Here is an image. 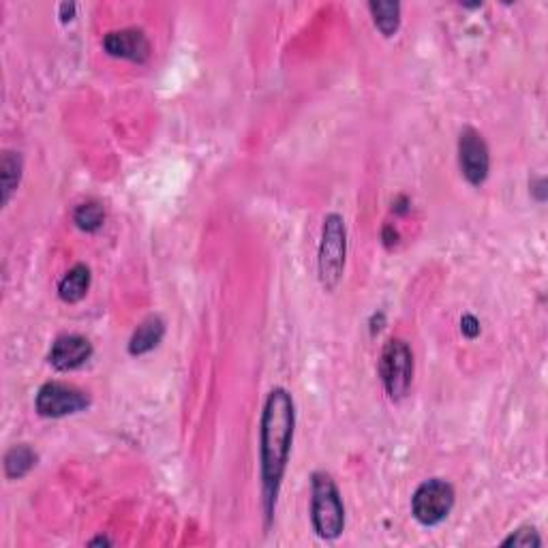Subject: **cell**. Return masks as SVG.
Instances as JSON below:
<instances>
[{
    "label": "cell",
    "mask_w": 548,
    "mask_h": 548,
    "mask_svg": "<svg viewBox=\"0 0 548 548\" xmlns=\"http://www.w3.org/2000/svg\"><path fill=\"white\" fill-rule=\"evenodd\" d=\"M294 431H296V405L285 388L270 390L264 403L260 423V478L262 508L270 525L276 512V499L285 478L289 454H292Z\"/></svg>",
    "instance_id": "obj_1"
},
{
    "label": "cell",
    "mask_w": 548,
    "mask_h": 548,
    "mask_svg": "<svg viewBox=\"0 0 548 548\" xmlns=\"http://www.w3.org/2000/svg\"><path fill=\"white\" fill-rule=\"evenodd\" d=\"M311 523L322 540H336L345 532V505L333 475L315 472L311 475Z\"/></svg>",
    "instance_id": "obj_2"
},
{
    "label": "cell",
    "mask_w": 548,
    "mask_h": 548,
    "mask_svg": "<svg viewBox=\"0 0 548 548\" xmlns=\"http://www.w3.org/2000/svg\"><path fill=\"white\" fill-rule=\"evenodd\" d=\"M347 262V225L339 213L326 214L317 249L319 283L326 292H334L343 281Z\"/></svg>",
    "instance_id": "obj_3"
},
{
    "label": "cell",
    "mask_w": 548,
    "mask_h": 548,
    "mask_svg": "<svg viewBox=\"0 0 548 548\" xmlns=\"http://www.w3.org/2000/svg\"><path fill=\"white\" fill-rule=\"evenodd\" d=\"M379 379L390 399H405L413 382V352L403 339H390L384 345L379 358Z\"/></svg>",
    "instance_id": "obj_4"
},
{
    "label": "cell",
    "mask_w": 548,
    "mask_h": 548,
    "mask_svg": "<svg viewBox=\"0 0 548 548\" xmlns=\"http://www.w3.org/2000/svg\"><path fill=\"white\" fill-rule=\"evenodd\" d=\"M454 486L443 478L424 480L412 497L413 519L424 527H435L450 516L454 508Z\"/></svg>",
    "instance_id": "obj_5"
},
{
    "label": "cell",
    "mask_w": 548,
    "mask_h": 548,
    "mask_svg": "<svg viewBox=\"0 0 548 548\" xmlns=\"http://www.w3.org/2000/svg\"><path fill=\"white\" fill-rule=\"evenodd\" d=\"M90 396L74 384L47 382L37 390L35 409L44 418H67L88 409Z\"/></svg>",
    "instance_id": "obj_6"
},
{
    "label": "cell",
    "mask_w": 548,
    "mask_h": 548,
    "mask_svg": "<svg viewBox=\"0 0 548 548\" xmlns=\"http://www.w3.org/2000/svg\"><path fill=\"white\" fill-rule=\"evenodd\" d=\"M459 165L469 184L480 186L486 183L491 172V150L480 131L465 126L459 135Z\"/></svg>",
    "instance_id": "obj_7"
},
{
    "label": "cell",
    "mask_w": 548,
    "mask_h": 548,
    "mask_svg": "<svg viewBox=\"0 0 548 548\" xmlns=\"http://www.w3.org/2000/svg\"><path fill=\"white\" fill-rule=\"evenodd\" d=\"M104 50L112 58H123L135 65H144L153 54L146 33L140 28H120L107 33L104 37Z\"/></svg>",
    "instance_id": "obj_8"
},
{
    "label": "cell",
    "mask_w": 548,
    "mask_h": 548,
    "mask_svg": "<svg viewBox=\"0 0 548 548\" xmlns=\"http://www.w3.org/2000/svg\"><path fill=\"white\" fill-rule=\"evenodd\" d=\"M95 349L86 336L82 334H63L52 343L50 349V364L60 373H69L82 369L84 364L93 358Z\"/></svg>",
    "instance_id": "obj_9"
},
{
    "label": "cell",
    "mask_w": 548,
    "mask_h": 548,
    "mask_svg": "<svg viewBox=\"0 0 548 548\" xmlns=\"http://www.w3.org/2000/svg\"><path fill=\"white\" fill-rule=\"evenodd\" d=\"M165 336V324L164 319L159 315H150L144 319L134 330V334H131L129 339V354L131 356H144V354L153 352V349L159 347V343L164 341Z\"/></svg>",
    "instance_id": "obj_10"
},
{
    "label": "cell",
    "mask_w": 548,
    "mask_h": 548,
    "mask_svg": "<svg viewBox=\"0 0 548 548\" xmlns=\"http://www.w3.org/2000/svg\"><path fill=\"white\" fill-rule=\"evenodd\" d=\"M90 281H93V274H90V268L86 264H75L58 281V298L67 304L80 303V300L86 298Z\"/></svg>",
    "instance_id": "obj_11"
},
{
    "label": "cell",
    "mask_w": 548,
    "mask_h": 548,
    "mask_svg": "<svg viewBox=\"0 0 548 548\" xmlns=\"http://www.w3.org/2000/svg\"><path fill=\"white\" fill-rule=\"evenodd\" d=\"M373 22L384 37H394L401 26V5L396 0H373L369 3Z\"/></svg>",
    "instance_id": "obj_12"
},
{
    "label": "cell",
    "mask_w": 548,
    "mask_h": 548,
    "mask_svg": "<svg viewBox=\"0 0 548 548\" xmlns=\"http://www.w3.org/2000/svg\"><path fill=\"white\" fill-rule=\"evenodd\" d=\"M37 453L28 443H17L5 454V475L9 480H20L37 465Z\"/></svg>",
    "instance_id": "obj_13"
},
{
    "label": "cell",
    "mask_w": 548,
    "mask_h": 548,
    "mask_svg": "<svg viewBox=\"0 0 548 548\" xmlns=\"http://www.w3.org/2000/svg\"><path fill=\"white\" fill-rule=\"evenodd\" d=\"M22 170H24V161L20 153H7L3 154V161H0V186H3V206H7L11 195H14L17 184L22 180Z\"/></svg>",
    "instance_id": "obj_14"
},
{
    "label": "cell",
    "mask_w": 548,
    "mask_h": 548,
    "mask_svg": "<svg viewBox=\"0 0 548 548\" xmlns=\"http://www.w3.org/2000/svg\"><path fill=\"white\" fill-rule=\"evenodd\" d=\"M74 223L77 225V230H82L86 234L99 232L101 227L105 225L104 204L96 202V200H88V202L80 204L74 213Z\"/></svg>",
    "instance_id": "obj_15"
},
{
    "label": "cell",
    "mask_w": 548,
    "mask_h": 548,
    "mask_svg": "<svg viewBox=\"0 0 548 548\" xmlns=\"http://www.w3.org/2000/svg\"><path fill=\"white\" fill-rule=\"evenodd\" d=\"M503 546H523V548L542 546V538H540V533L535 532V527L527 525V527L516 529V532H512L508 538L503 540Z\"/></svg>",
    "instance_id": "obj_16"
},
{
    "label": "cell",
    "mask_w": 548,
    "mask_h": 548,
    "mask_svg": "<svg viewBox=\"0 0 548 548\" xmlns=\"http://www.w3.org/2000/svg\"><path fill=\"white\" fill-rule=\"evenodd\" d=\"M461 333L463 336H467V339H478L482 333V326L478 322V317L472 315V313H465V315L461 317Z\"/></svg>",
    "instance_id": "obj_17"
},
{
    "label": "cell",
    "mask_w": 548,
    "mask_h": 548,
    "mask_svg": "<svg viewBox=\"0 0 548 548\" xmlns=\"http://www.w3.org/2000/svg\"><path fill=\"white\" fill-rule=\"evenodd\" d=\"M382 238H384V244L388 246V249H393V246L399 243V234H396V230L393 225H385L384 232H382Z\"/></svg>",
    "instance_id": "obj_18"
},
{
    "label": "cell",
    "mask_w": 548,
    "mask_h": 548,
    "mask_svg": "<svg viewBox=\"0 0 548 548\" xmlns=\"http://www.w3.org/2000/svg\"><path fill=\"white\" fill-rule=\"evenodd\" d=\"M74 14H75V5L74 3H63V5H60V17H63V22L74 20Z\"/></svg>",
    "instance_id": "obj_19"
},
{
    "label": "cell",
    "mask_w": 548,
    "mask_h": 548,
    "mask_svg": "<svg viewBox=\"0 0 548 548\" xmlns=\"http://www.w3.org/2000/svg\"><path fill=\"white\" fill-rule=\"evenodd\" d=\"M96 544H104V546H110L112 542L107 538H96V540H90V546H96Z\"/></svg>",
    "instance_id": "obj_20"
}]
</instances>
